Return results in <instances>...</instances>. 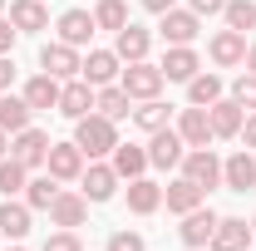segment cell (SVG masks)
<instances>
[{
	"mask_svg": "<svg viewBox=\"0 0 256 251\" xmlns=\"http://www.w3.org/2000/svg\"><path fill=\"white\" fill-rule=\"evenodd\" d=\"M74 143H79L84 158H108L118 148V128L104 114H84V118H74Z\"/></svg>",
	"mask_w": 256,
	"mask_h": 251,
	"instance_id": "obj_1",
	"label": "cell"
},
{
	"mask_svg": "<svg viewBox=\"0 0 256 251\" xmlns=\"http://www.w3.org/2000/svg\"><path fill=\"white\" fill-rule=\"evenodd\" d=\"M118 84L128 89V98H138V104H143V98H158L168 79H162V69H158V64H148V60H133V64L124 69V74H118Z\"/></svg>",
	"mask_w": 256,
	"mask_h": 251,
	"instance_id": "obj_2",
	"label": "cell"
},
{
	"mask_svg": "<svg viewBox=\"0 0 256 251\" xmlns=\"http://www.w3.org/2000/svg\"><path fill=\"white\" fill-rule=\"evenodd\" d=\"M182 178L197 182L202 192H212L222 182V158L212 153V148H192V153H182Z\"/></svg>",
	"mask_w": 256,
	"mask_h": 251,
	"instance_id": "obj_3",
	"label": "cell"
},
{
	"mask_svg": "<svg viewBox=\"0 0 256 251\" xmlns=\"http://www.w3.org/2000/svg\"><path fill=\"white\" fill-rule=\"evenodd\" d=\"M212 232H217V212L202 202V207H192V212H182V226H178V236H182V246L202 251L207 242H212Z\"/></svg>",
	"mask_w": 256,
	"mask_h": 251,
	"instance_id": "obj_4",
	"label": "cell"
},
{
	"mask_svg": "<svg viewBox=\"0 0 256 251\" xmlns=\"http://www.w3.org/2000/svg\"><path fill=\"white\" fill-rule=\"evenodd\" d=\"M40 69H44V74H54V79H79L84 60H79V50H74V44L54 40V44H44V50H40Z\"/></svg>",
	"mask_w": 256,
	"mask_h": 251,
	"instance_id": "obj_5",
	"label": "cell"
},
{
	"mask_svg": "<svg viewBox=\"0 0 256 251\" xmlns=\"http://www.w3.org/2000/svg\"><path fill=\"white\" fill-rule=\"evenodd\" d=\"M182 133L178 128H158V133H148V168H178L182 162Z\"/></svg>",
	"mask_w": 256,
	"mask_h": 251,
	"instance_id": "obj_6",
	"label": "cell"
},
{
	"mask_svg": "<svg viewBox=\"0 0 256 251\" xmlns=\"http://www.w3.org/2000/svg\"><path fill=\"white\" fill-rule=\"evenodd\" d=\"M79 182H84V197H89V202H108V197L118 192V172H114V162L89 158V168L79 172Z\"/></svg>",
	"mask_w": 256,
	"mask_h": 251,
	"instance_id": "obj_7",
	"label": "cell"
},
{
	"mask_svg": "<svg viewBox=\"0 0 256 251\" xmlns=\"http://www.w3.org/2000/svg\"><path fill=\"white\" fill-rule=\"evenodd\" d=\"M162 25V40H168V44H192V40H197V34H202V15H192V10H178V5H172V10H162L158 15Z\"/></svg>",
	"mask_w": 256,
	"mask_h": 251,
	"instance_id": "obj_8",
	"label": "cell"
},
{
	"mask_svg": "<svg viewBox=\"0 0 256 251\" xmlns=\"http://www.w3.org/2000/svg\"><path fill=\"white\" fill-rule=\"evenodd\" d=\"M44 168H50V178H54V182H74V178L84 172V153H79V143H50Z\"/></svg>",
	"mask_w": 256,
	"mask_h": 251,
	"instance_id": "obj_9",
	"label": "cell"
},
{
	"mask_svg": "<svg viewBox=\"0 0 256 251\" xmlns=\"http://www.w3.org/2000/svg\"><path fill=\"white\" fill-rule=\"evenodd\" d=\"M118 74H124V60H118L114 50H89V60H84V69H79V79H84V84H94V89L114 84Z\"/></svg>",
	"mask_w": 256,
	"mask_h": 251,
	"instance_id": "obj_10",
	"label": "cell"
},
{
	"mask_svg": "<svg viewBox=\"0 0 256 251\" xmlns=\"http://www.w3.org/2000/svg\"><path fill=\"white\" fill-rule=\"evenodd\" d=\"M252 236H256V232L242 217H217V232H212L207 246H212V251H252Z\"/></svg>",
	"mask_w": 256,
	"mask_h": 251,
	"instance_id": "obj_11",
	"label": "cell"
},
{
	"mask_svg": "<svg viewBox=\"0 0 256 251\" xmlns=\"http://www.w3.org/2000/svg\"><path fill=\"white\" fill-rule=\"evenodd\" d=\"M84 217H89V197L84 192H54V202H50V222L54 226H84Z\"/></svg>",
	"mask_w": 256,
	"mask_h": 251,
	"instance_id": "obj_12",
	"label": "cell"
},
{
	"mask_svg": "<svg viewBox=\"0 0 256 251\" xmlns=\"http://www.w3.org/2000/svg\"><path fill=\"white\" fill-rule=\"evenodd\" d=\"M162 79H172V84H188L192 74L202 69V60H197V50L192 44H168V54H162Z\"/></svg>",
	"mask_w": 256,
	"mask_h": 251,
	"instance_id": "obj_13",
	"label": "cell"
},
{
	"mask_svg": "<svg viewBox=\"0 0 256 251\" xmlns=\"http://www.w3.org/2000/svg\"><path fill=\"white\" fill-rule=\"evenodd\" d=\"M148 50H153V34L143 30V25H133V20H128V25H124L118 34H114V54H118L124 64H133V60H148Z\"/></svg>",
	"mask_w": 256,
	"mask_h": 251,
	"instance_id": "obj_14",
	"label": "cell"
},
{
	"mask_svg": "<svg viewBox=\"0 0 256 251\" xmlns=\"http://www.w3.org/2000/svg\"><path fill=\"white\" fill-rule=\"evenodd\" d=\"M10 158H20L25 168H40V162L50 158V133H40V128H20L15 143H10Z\"/></svg>",
	"mask_w": 256,
	"mask_h": 251,
	"instance_id": "obj_15",
	"label": "cell"
},
{
	"mask_svg": "<svg viewBox=\"0 0 256 251\" xmlns=\"http://www.w3.org/2000/svg\"><path fill=\"white\" fill-rule=\"evenodd\" d=\"M222 182L232 192H252L256 188V158H252V148H242V153H232L222 162Z\"/></svg>",
	"mask_w": 256,
	"mask_h": 251,
	"instance_id": "obj_16",
	"label": "cell"
},
{
	"mask_svg": "<svg viewBox=\"0 0 256 251\" xmlns=\"http://www.w3.org/2000/svg\"><path fill=\"white\" fill-rule=\"evenodd\" d=\"M60 114H64V118H84V114H94V84H84V79H64Z\"/></svg>",
	"mask_w": 256,
	"mask_h": 251,
	"instance_id": "obj_17",
	"label": "cell"
},
{
	"mask_svg": "<svg viewBox=\"0 0 256 251\" xmlns=\"http://www.w3.org/2000/svg\"><path fill=\"white\" fill-rule=\"evenodd\" d=\"M60 89H64V84L54 79V74H34L30 84H25V94H20V98L30 104L34 114H50V108H60Z\"/></svg>",
	"mask_w": 256,
	"mask_h": 251,
	"instance_id": "obj_18",
	"label": "cell"
},
{
	"mask_svg": "<svg viewBox=\"0 0 256 251\" xmlns=\"http://www.w3.org/2000/svg\"><path fill=\"white\" fill-rule=\"evenodd\" d=\"M178 133H182V143L188 148H207L217 133H212V118H207V108H182L178 114Z\"/></svg>",
	"mask_w": 256,
	"mask_h": 251,
	"instance_id": "obj_19",
	"label": "cell"
},
{
	"mask_svg": "<svg viewBox=\"0 0 256 251\" xmlns=\"http://www.w3.org/2000/svg\"><path fill=\"white\" fill-rule=\"evenodd\" d=\"M212 64H222V69L246 64V34L242 30H217L212 34Z\"/></svg>",
	"mask_w": 256,
	"mask_h": 251,
	"instance_id": "obj_20",
	"label": "cell"
},
{
	"mask_svg": "<svg viewBox=\"0 0 256 251\" xmlns=\"http://www.w3.org/2000/svg\"><path fill=\"white\" fill-rule=\"evenodd\" d=\"M158 207H162V188L153 178H133V182H128V212H133V217H153Z\"/></svg>",
	"mask_w": 256,
	"mask_h": 251,
	"instance_id": "obj_21",
	"label": "cell"
},
{
	"mask_svg": "<svg viewBox=\"0 0 256 251\" xmlns=\"http://www.w3.org/2000/svg\"><path fill=\"white\" fill-rule=\"evenodd\" d=\"M207 118H212V133H217V138H236V133H242V118H246V108H242L236 98H217V104L207 108Z\"/></svg>",
	"mask_w": 256,
	"mask_h": 251,
	"instance_id": "obj_22",
	"label": "cell"
},
{
	"mask_svg": "<svg viewBox=\"0 0 256 251\" xmlns=\"http://www.w3.org/2000/svg\"><path fill=\"white\" fill-rule=\"evenodd\" d=\"M0 236H10V242L30 236V202H15V197L0 202Z\"/></svg>",
	"mask_w": 256,
	"mask_h": 251,
	"instance_id": "obj_23",
	"label": "cell"
},
{
	"mask_svg": "<svg viewBox=\"0 0 256 251\" xmlns=\"http://www.w3.org/2000/svg\"><path fill=\"white\" fill-rule=\"evenodd\" d=\"M94 114H104V118H133V98H128V89L124 84H104L94 94Z\"/></svg>",
	"mask_w": 256,
	"mask_h": 251,
	"instance_id": "obj_24",
	"label": "cell"
},
{
	"mask_svg": "<svg viewBox=\"0 0 256 251\" xmlns=\"http://www.w3.org/2000/svg\"><path fill=\"white\" fill-rule=\"evenodd\" d=\"M94 15H89V10H64L60 15V40L64 44H74V50H79V44H89V40H94Z\"/></svg>",
	"mask_w": 256,
	"mask_h": 251,
	"instance_id": "obj_25",
	"label": "cell"
},
{
	"mask_svg": "<svg viewBox=\"0 0 256 251\" xmlns=\"http://www.w3.org/2000/svg\"><path fill=\"white\" fill-rule=\"evenodd\" d=\"M162 202H168V212H178V217H182V212H192V207H202V202H207V192L197 188V182H188V178H178V182H168V188H162Z\"/></svg>",
	"mask_w": 256,
	"mask_h": 251,
	"instance_id": "obj_26",
	"label": "cell"
},
{
	"mask_svg": "<svg viewBox=\"0 0 256 251\" xmlns=\"http://www.w3.org/2000/svg\"><path fill=\"white\" fill-rule=\"evenodd\" d=\"M108 158H114V172H118V178H128V182L148 172V148H138V143H118Z\"/></svg>",
	"mask_w": 256,
	"mask_h": 251,
	"instance_id": "obj_27",
	"label": "cell"
},
{
	"mask_svg": "<svg viewBox=\"0 0 256 251\" xmlns=\"http://www.w3.org/2000/svg\"><path fill=\"white\" fill-rule=\"evenodd\" d=\"M10 25L15 30H44L50 25V10H44V0H10Z\"/></svg>",
	"mask_w": 256,
	"mask_h": 251,
	"instance_id": "obj_28",
	"label": "cell"
},
{
	"mask_svg": "<svg viewBox=\"0 0 256 251\" xmlns=\"http://www.w3.org/2000/svg\"><path fill=\"white\" fill-rule=\"evenodd\" d=\"M30 104H25V98H15L10 94V89H5V94H0V128H5V133H20V128H30Z\"/></svg>",
	"mask_w": 256,
	"mask_h": 251,
	"instance_id": "obj_29",
	"label": "cell"
},
{
	"mask_svg": "<svg viewBox=\"0 0 256 251\" xmlns=\"http://www.w3.org/2000/svg\"><path fill=\"white\" fill-rule=\"evenodd\" d=\"M188 98H192V108H212V104L222 98V79H217V74H192L188 79Z\"/></svg>",
	"mask_w": 256,
	"mask_h": 251,
	"instance_id": "obj_30",
	"label": "cell"
},
{
	"mask_svg": "<svg viewBox=\"0 0 256 251\" xmlns=\"http://www.w3.org/2000/svg\"><path fill=\"white\" fill-rule=\"evenodd\" d=\"M133 124L143 128V133H158V128H168V104H162V98H143V104L133 108Z\"/></svg>",
	"mask_w": 256,
	"mask_h": 251,
	"instance_id": "obj_31",
	"label": "cell"
},
{
	"mask_svg": "<svg viewBox=\"0 0 256 251\" xmlns=\"http://www.w3.org/2000/svg\"><path fill=\"white\" fill-rule=\"evenodd\" d=\"M25 172H30V168H25L20 158H0V197H15V192H25V182H30Z\"/></svg>",
	"mask_w": 256,
	"mask_h": 251,
	"instance_id": "obj_32",
	"label": "cell"
},
{
	"mask_svg": "<svg viewBox=\"0 0 256 251\" xmlns=\"http://www.w3.org/2000/svg\"><path fill=\"white\" fill-rule=\"evenodd\" d=\"M94 25L118 34V30L128 25V5H124V0H98V5H94Z\"/></svg>",
	"mask_w": 256,
	"mask_h": 251,
	"instance_id": "obj_33",
	"label": "cell"
},
{
	"mask_svg": "<svg viewBox=\"0 0 256 251\" xmlns=\"http://www.w3.org/2000/svg\"><path fill=\"white\" fill-rule=\"evenodd\" d=\"M54 178H50V172H44V178H30V182H25V202H30V212H50V202H54Z\"/></svg>",
	"mask_w": 256,
	"mask_h": 251,
	"instance_id": "obj_34",
	"label": "cell"
},
{
	"mask_svg": "<svg viewBox=\"0 0 256 251\" xmlns=\"http://www.w3.org/2000/svg\"><path fill=\"white\" fill-rule=\"evenodd\" d=\"M222 20H226V30H256V5L252 0H226V10H222Z\"/></svg>",
	"mask_w": 256,
	"mask_h": 251,
	"instance_id": "obj_35",
	"label": "cell"
},
{
	"mask_svg": "<svg viewBox=\"0 0 256 251\" xmlns=\"http://www.w3.org/2000/svg\"><path fill=\"white\" fill-rule=\"evenodd\" d=\"M232 98H236V104H242L246 114L256 108V74H252V69H246V74H242V79L232 84Z\"/></svg>",
	"mask_w": 256,
	"mask_h": 251,
	"instance_id": "obj_36",
	"label": "cell"
},
{
	"mask_svg": "<svg viewBox=\"0 0 256 251\" xmlns=\"http://www.w3.org/2000/svg\"><path fill=\"white\" fill-rule=\"evenodd\" d=\"M104 251H148V242H143L138 232H114V236H108V246H104Z\"/></svg>",
	"mask_w": 256,
	"mask_h": 251,
	"instance_id": "obj_37",
	"label": "cell"
},
{
	"mask_svg": "<svg viewBox=\"0 0 256 251\" xmlns=\"http://www.w3.org/2000/svg\"><path fill=\"white\" fill-rule=\"evenodd\" d=\"M40 251H84V246H79V236H74L69 226H60L54 236H44V246H40Z\"/></svg>",
	"mask_w": 256,
	"mask_h": 251,
	"instance_id": "obj_38",
	"label": "cell"
},
{
	"mask_svg": "<svg viewBox=\"0 0 256 251\" xmlns=\"http://www.w3.org/2000/svg\"><path fill=\"white\" fill-rule=\"evenodd\" d=\"M188 10H192V15H222L226 0H188Z\"/></svg>",
	"mask_w": 256,
	"mask_h": 251,
	"instance_id": "obj_39",
	"label": "cell"
},
{
	"mask_svg": "<svg viewBox=\"0 0 256 251\" xmlns=\"http://www.w3.org/2000/svg\"><path fill=\"white\" fill-rule=\"evenodd\" d=\"M15 40H20V30H15L10 20H0V54H10V50H15Z\"/></svg>",
	"mask_w": 256,
	"mask_h": 251,
	"instance_id": "obj_40",
	"label": "cell"
},
{
	"mask_svg": "<svg viewBox=\"0 0 256 251\" xmlns=\"http://www.w3.org/2000/svg\"><path fill=\"white\" fill-rule=\"evenodd\" d=\"M236 138H242L246 148H256V108L246 114V118H242V133H236Z\"/></svg>",
	"mask_w": 256,
	"mask_h": 251,
	"instance_id": "obj_41",
	"label": "cell"
},
{
	"mask_svg": "<svg viewBox=\"0 0 256 251\" xmlns=\"http://www.w3.org/2000/svg\"><path fill=\"white\" fill-rule=\"evenodd\" d=\"M10 84H15V60H10V54H0V94H5Z\"/></svg>",
	"mask_w": 256,
	"mask_h": 251,
	"instance_id": "obj_42",
	"label": "cell"
},
{
	"mask_svg": "<svg viewBox=\"0 0 256 251\" xmlns=\"http://www.w3.org/2000/svg\"><path fill=\"white\" fill-rule=\"evenodd\" d=\"M178 0H143V10H153V15H162V10H172Z\"/></svg>",
	"mask_w": 256,
	"mask_h": 251,
	"instance_id": "obj_43",
	"label": "cell"
},
{
	"mask_svg": "<svg viewBox=\"0 0 256 251\" xmlns=\"http://www.w3.org/2000/svg\"><path fill=\"white\" fill-rule=\"evenodd\" d=\"M246 69L256 74V44H246Z\"/></svg>",
	"mask_w": 256,
	"mask_h": 251,
	"instance_id": "obj_44",
	"label": "cell"
},
{
	"mask_svg": "<svg viewBox=\"0 0 256 251\" xmlns=\"http://www.w3.org/2000/svg\"><path fill=\"white\" fill-rule=\"evenodd\" d=\"M10 153V133H5V128H0V158Z\"/></svg>",
	"mask_w": 256,
	"mask_h": 251,
	"instance_id": "obj_45",
	"label": "cell"
},
{
	"mask_svg": "<svg viewBox=\"0 0 256 251\" xmlns=\"http://www.w3.org/2000/svg\"><path fill=\"white\" fill-rule=\"evenodd\" d=\"M10 251H25V246H20V242H15V246H10Z\"/></svg>",
	"mask_w": 256,
	"mask_h": 251,
	"instance_id": "obj_46",
	"label": "cell"
},
{
	"mask_svg": "<svg viewBox=\"0 0 256 251\" xmlns=\"http://www.w3.org/2000/svg\"><path fill=\"white\" fill-rule=\"evenodd\" d=\"M252 232H256V217H252Z\"/></svg>",
	"mask_w": 256,
	"mask_h": 251,
	"instance_id": "obj_47",
	"label": "cell"
},
{
	"mask_svg": "<svg viewBox=\"0 0 256 251\" xmlns=\"http://www.w3.org/2000/svg\"><path fill=\"white\" fill-rule=\"evenodd\" d=\"M0 10H5V0H0Z\"/></svg>",
	"mask_w": 256,
	"mask_h": 251,
	"instance_id": "obj_48",
	"label": "cell"
}]
</instances>
